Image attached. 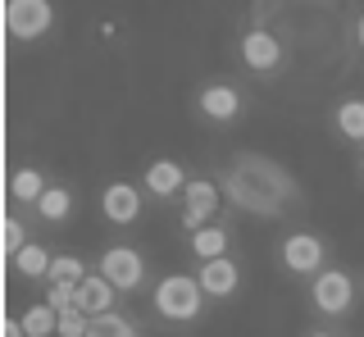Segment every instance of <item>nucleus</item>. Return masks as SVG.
I'll use <instances>...</instances> for the list:
<instances>
[{
	"mask_svg": "<svg viewBox=\"0 0 364 337\" xmlns=\"http://www.w3.org/2000/svg\"><path fill=\"white\" fill-rule=\"evenodd\" d=\"M219 187H223L228 205L246 210V215H259V219H278V215H287L291 205H301L296 178L278 160H269V155H259V151L232 155V164L219 173Z\"/></svg>",
	"mask_w": 364,
	"mask_h": 337,
	"instance_id": "f257e3e1",
	"label": "nucleus"
},
{
	"mask_svg": "<svg viewBox=\"0 0 364 337\" xmlns=\"http://www.w3.org/2000/svg\"><path fill=\"white\" fill-rule=\"evenodd\" d=\"M205 301H210V296L200 291L196 274H164L151 287V310L164 323H196L205 314Z\"/></svg>",
	"mask_w": 364,
	"mask_h": 337,
	"instance_id": "f03ea898",
	"label": "nucleus"
},
{
	"mask_svg": "<svg viewBox=\"0 0 364 337\" xmlns=\"http://www.w3.org/2000/svg\"><path fill=\"white\" fill-rule=\"evenodd\" d=\"M278 264L287 269V278H301V283H314L328 269V242L318 232H287L278 242Z\"/></svg>",
	"mask_w": 364,
	"mask_h": 337,
	"instance_id": "7ed1b4c3",
	"label": "nucleus"
},
{
	"mask_svg": "<svg viewBox=\"0 0 364 337\" xmlns=\"http://www.w3.org/2000/svg\"><path fill=\"white\" fill-rule=\"evenodd\" d=\"M96 274L105 278V283L119 291V296H132V291L146 287V255L136 251V246H128V242H114V246H105V251H100Z\"/></svg>",
	"mask_w": 364,
	"mask_h": 337,
	"instance_id": "20e7f679",
	"label": "nucleus"
},
{
	"mask_svg": "<svg viewBox=\"0 0 364 337\" xmlns=\"http://www.w3.org/2000/svg\"><path fill=\"white\" fill-rule=\"evenodd\" d=\"M355 278L346 274V269H323V274L310 283V306L314 314H323V319H346L350 310H355Z\"/></svg>",
	"mask_w": 364,
	"mask_h": 337,
	"instance_id": "39448f33",
	"label": "nucleus"
},
{
	"mask_svg": "<svg viewBox=\"0 0 364 337\" xmlns=\"http://www.w3.org/2000/svg\"><path fill=\"white\" fill-rule=\"evenodd\" d=\"M237 55H242V69L255 73V77H269L282 69V60H287V50H282L278 32L264 28V23H250L242 32V41H237Z\"/></svg>",
	"mask_w": 364,
	"mask_h": 337,
	"instance_id": "423d86ee",
	"label": "nucleus"
},
{
	"mask_svg": "<svg viewBox=\"0 0 364 337\" xmlns=\"http://www.w3.org/2000/svg\"><path fill=\"white\" fill-rule=\"evenodd\" d=\"M196 114L214 128H232L237 119L246 114V96L237 82H205L196 92Z\"/></svg>",
	"mask_w": 364,
	"mask_h": 337,
	"instance_id": "0eeeda50",
	"label": "nucleus"
},
{
	"mask_svg": "<svg viewBox=\"0 0 364 337\" xmlns=\"http://www.w3.org/2000/svg\"><path fill=\"white\" fill-rule=\"evenodd\" d=\"M55 28L50 0H5V32L14 41H37Z\"/></svg>",
	"mask_w": 364,
	"mask_h": 337,
	"instance_id": "6e6552de",
	"label": "nucleus"
},
{
	"mask_svg": "<svg viewBox=\"0 0 364 337\" xmlns=\"http://www.w3.org/2000/svg\"><path fill=\"white\" fill-rule=\"evenodd\" d=\"M219 205H223V187L214 183V178H191L187 192H182V228L200 232V228H210V223H219L214 219Z\"/></svg>",
	"mask_w": 364,
	"mask_h": 337,
	"instance_id": "1a4fd4ad",
	"label": "nucleus"
},
{
	"mask_svg": "<svg viewBox=\"0 0 364 337\" xmlns=\"http://www.w3.org/2000/svg\"><path fill=\"white\" fill-rule=\"evenodd\" d=\"M141 196L146 192L136 183H123V178L119 183H105L100 187V219L114 223V228H132V223L141 219V205H146Z\"/></svg>",
	"mask_w": 364,
	"mask_h": 337,
	"instance_id": "9d476101",
	"label": "nucleus"
},
{
	"mask_svg": "<svg viewBox=\"0 0 364 337\" xmlns=\"http://www.w3.org/2000/svg\"><path fill=\"white\" fill-rule=\"evenodd\" d=\"M187 168H182L178 160H151L146 164V173H141V192L151 196V200H182V192H187Z\"/></svg>",
	"mask_w": 364,
	"mask_h": 337,
	"instance_id": "9b49d317",
	"label": "nucleus"
},
{
	"mask_svg": "<svg viewBox=\"0 0 364 337\" xmlns=\"http://www.w3.org/2000/svg\"><path fill=\"white\" fill-rule=\"evenodd\" d=\"M196 283H200V291L210 301H228V296H237V287H242V264H237L232 255L196 264Z\"/></svg>",
	"mask_w": 364,
	"mask_h": 337,
	"instance_id": "f8f14e48",
	"label": "nucleus"
},
{
	"mask_svg": "<svg viewBox=\"0 0 364 337\" xmlns=\"http://www.w3.org/2000/svg\"><path fill=\"white\" fill-rule=\"evenodd\" d=\"M77 310L87 314V319H100V314H109V310H119V291H114L100 274H87V283L77 287Z\"/></svg>",
	"mask_w": 364,
	"mask_h": 337,
	"instance_id": "ddd939ff",
	"label": "nucleus"
},
{
	"mask_svg": "<svg viewBox=\"0 0 364 337\" xmlns=\"http://www.w3.org/2000/svg\"><path fill=\"white\" fill-rule=\"evenodd\" d=\"M46 192H50V178H46L37 164H23V168H14V173H9V200H18V205L37 210Z\"/></svg>",
	"mask_w": 364,
	"mask_h": 337,
	"instance_id": "4468645a",
	"label": "nucleus"
},
{
	"mask_svg": "<svg viewBox=\"0 0 364 337\" xmlns=\"http://www.w3.org/2000/svg\"><path fill=\"white\" fill-rule=\"evenodd\" d=\"M50 264H55V255L46 251L41 242H28L14 260H9L14 278H23V283H41V287H46V278H50Z\"/></svg>",
	"mask_w": 364,
	"mask_h": 337,
	"instance_id": "2eb2a0df",
	"label": "nucleus"
},
{
	"mask_svg": "<svg viewBox=\"0 0 364 337\" xmlns=\"http://www.w3.org/2000/svg\"><path fill=\"white\" fill-rule=\"evenodd\" d=\"M191 255H196L200 264H210V260H223L228 251H232V228L228 223H210V228H200V232H191Z\"/></svg>",
	"mask_w": 364,
	"mask_h": 337,
	"instance_id": "dca6fc26",
	"label": "nucleus"
},
{
	"mask_svg": "<svg viewBox=\"0 0 364 337\" xmlns=\"http://www.w3.org/2000/svg\"><path fill=\"white\" fill-rule=\"evenodd\" d=\"M333 128L341 141L350 146H364V96H346L333 105Z\"/></svg>",
	"mask_w": 364,
	"mask_h": 337,
	"instance_id": "f3484780",
	"label": "nucleus"
},
{
	"mask_svg": "<svg viewBox=\"0 0 364 337\" xmlns=\"http://www.w3.org/2000/svg\"><path fill=\"white\" fill-rule=\"evenodd\" d=\"M41 223H50V228H60V223H68L73 219V192L68 187H60V183H50V192L41 196V205L32 210Z\"/></svg>",
	"mask_w": 364,
	"mask_h": 337,
	"instance_id": "a211bd4d",
	"label": "nucleus"
},
{
	"mask_svg": "<svg viewBox=\"0 0 364 337\" xmlns=\"http://www.w3.org/2000/svg\"><path fill=\"white\" fill-rule=\"evenodd\" d=\"M82 283H87V260H77V255H55L46 287H68V291H77Z\"/></svg>",
	"mask_w": 364,
	"mask_h": 337,
	"instance_id": "6ab92c4d",
	"label": "nucleus"
},
{
	"mask_svg": "<svg viewBox=\"0 0 364 337\" xmlns=\"http://www.w3.org/2000/svg\"><path fill=\"white\" fill-rule=\"evenodd\" d=\"M18 323H23L28 337H55L60 333V310H50L46 301H37V306H28L18 314Z\"/></svg>",
	"mask_w": 364,
	"mask_h": 337,
	"instance_id": "aec40b11",
	"label": "nucleus"
},
{
	"mask_svg": "<svg viewBox=\"0 0 364 337\" xmlns=\"http://www.w3.org/2000/svg\"><path fill=\"white\" fill-rule=\"evenodd\" d=\"M91 337H141V328H136L132 314L109 310V314H100V319H91Z\"/></svg>",
	"mask_w": 364,
	"mask_h": 337,
	"instance_id": "412c9836",
	"label": "nucleus"
},
{
	"mask_svg": "<svg viewBox=\"0 0 364 337\" xmlns=\"http://www.w3.org/2000/svg\"><path fill=\"white\" fill-rule=\"evenodd\" d=\"M32 237H28V223H23L18 215H5V223H0V251H5V264L14 260V255L28 246Z\"/></svg>",
	"mask_w": 364,
	"mask_h": 337,
	"instance_id": "4be33fe9",
	"label": "nucleus"
},
{
	"mask_svg": "<svg viewBox=\"0 0 364 337\" xmlns=\"http://www.w3.org/2000/svg\"><path fill=\"white\" fill-rule=\"evenodd\" d=\"M60 337H91V319H87L77 306L64 310V314H60Z\"/></svg>",
	"mask_w": 364,
	"mask_h": 337,
	"instance_id": "5701e85b",
	"label": "nucleus"
},
{
	"mask_svg": "<svg viewBox=\"0 0 364 337\" xmlns=\"http://www.w3.org/2000/svg\"><path fill=\"white\" fill-rule=\"evenodd\" d=\"M0 337H28V333H23L18 319H5V323H0Z\"/></svg>",
	"mask_w": 364,
	"mask_h": 337,
	"instance_id": "b1692460",
	"label": "nucleus"
},
{
	"mask_svg": "<svg viewBox=\"0 0 364 337\" xmlns=\"http://www.w3.org/2000/svg\"><path fill=\"white\" fill-rule=\"evenodd\" d=\"M305 337H346V333H333V328H314V333H305Z\"/></svg>",
	"mask_w": 364,
	"mask_h": 337,
	"instance_id": "393cba45",
	"label": "nucleus"
},
{
	"mask_svg": "<svg viewBox=\"0 0 364 337\" xmlns=\"http://www.w3.org/2000/svg\"><path fill=\"white\" fill-rule=\"evenodd\" d=\"M355 37H360V50H364V14H360V23H355Z\"/></svg>",
	"mask_w": 364,
	"mask_h": 337,
	"instance_id": "a878e982",
	"label": "nucleus"
},
{
	"mask_svg": "<svg viewBox=\"0 0 364 337\" xmlns=\"http://www.w3.org/2000/svg\"><path fill=\"white\" fill-rule=\"evenodd\" d=\"M360 178H364V151H360Z\"/></svg>",
	"mask_w": 364,
	"mask_h": 337,
	"instance_id": "bb28decb",
	"label": "nucleus"
},
{
	"mask_svg": "<svg viewBox=\"0 0 364 337\" xmlns=\"http://www.w3.org/2000/svg\"><path fill=\"white\" fill-rule=\"evenodd\" d=\"M55 337H60V333H55Z\"/></svg>",
	"mask_w": 364,
	"mask_h": 337,
	"instance_id": "cd10ccee",
	"label": "nucleus"
}]
</instances>
